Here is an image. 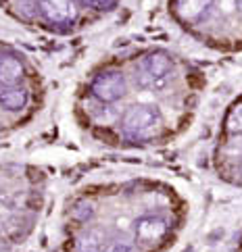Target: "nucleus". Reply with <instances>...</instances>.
Here are the masks:
<instances>
[{"instance_id":"f03ea898","label":"nucleus","mask_w":242,"mask_h":252,"mask_svg":"<svg viewBox=\"0 0 242 252\" xmlns=\"http://www.w3.org/2000/svg\"><path fill=\"white\" fill-rule=\"evenodd\" d=\"M92 198L96 215L90 223L104 231V252H165L188 219L186 198L165 182H130Z\"/></svg>"},{"instance_id":"39448f33","label":"nucleus","mask_w":242,"mask_h":252,"mask_svg":"<svg viewBox=\"0 0 242 252\" xmlns=\"http://www.w3.org/2000/svg\"><path fill=\"white\" fill-rule=\"evenodd\" d=\"M34 8L44 23L59 30L73 28L82 11L75 0H34Z\"/></svg>"},{"instance_id":"423d86ee","label":"nucleus","mask_w":242,"mask_h":252,"mask_svg":"<svg viewBox=\"0 0 242 252\" xmlns=\"http://www.w3.org/2000/svg\"><path fill=\"white\" fill-rule=\"evenodd\" d=\"M25 77V63L15 52H0V86H17Z\"/></svg>"},{"instance_id":"1a4fd4ad","label":"nucleus","mask_w":242,"mask_h":252,"mask_svg":"<svg viewBox=\"0 0 242 252\" xmlns=\"http://www.w3.org/2000/svg\"><path fill=\"white\" fill-rule=\"evenodd\" d=\"M234 252H242V231H240V236L236 240V246H234Z\"/></svg>"},{"instance_id":"0eeeda50","label":"nucleus","mask_w":242,"mask_h":252,"mask_svg":"<svg viewBox=\"0 0 242 252\" xmlns=\"http://www.w3.org/2000/svg\"><path fill=\"white\" fill-rule=\"evenodd\" d=\"M30 102V92L21 84L17 86H0V109L8 113H19Z\"/></svg>"},{"instance_id":"f257e3e1","label":"nucleus","mask_w":242,"mask_h":252,"mask_svg":"<svg viewBox=\"0 0 242 252\" xmlns=\"http://www.w3.org/2000/svg\"><path fill=\"white\" fill-rule=\"evenodd\" d=\"M125 82L109 106L86 109L109 140L128 148L169 144L190 129L203 102V69L169 48H146L121 61Z\"/></svg>"},{"instance_id":"6e6552de","label":"nucleus","mask_w":242,"mask_h":252,"mask_svg":"<svg viewBox=\"0 0 242 252\" xmlns=\"http://www.w3.org/2000/svg\"><path fill=\"white\" fill-rule=\"evenodd\" d=\"M75 2L82 11L94 13V15H104V13H111L113 8H117L119 0H75Z\"/></svg>"},{"instance_id":"20e7f679","label":"nucleus","mask_w":242,"mask_h":252,"mask_svg":"<svg viewBox=\"0 0 242 252\" xmlns=\"http://www.w3.org/2000/svg\"><path fill=\"white\" fill-rule=\"evenodd\" d=\"M211 167L219 182L242 188V94L223 111L211 150Z\"/></svg>"},{"instance_id":"7ed1b4c3","label":"nucleus","mask_w":242,"mask_h":252,"mask_svg":"<svg viewBox=\"0 0 242 252\" xmlns=\"http://www.w3.org/2000/svg\"><path fill=\"white\" fill-rule=\"evenodd\" d=\"M167 13L201 46L221 55L242 52V0H167Z\"/></svg>"}]
</instances>
